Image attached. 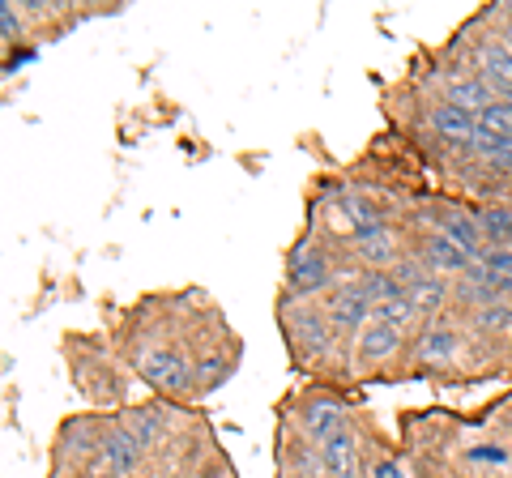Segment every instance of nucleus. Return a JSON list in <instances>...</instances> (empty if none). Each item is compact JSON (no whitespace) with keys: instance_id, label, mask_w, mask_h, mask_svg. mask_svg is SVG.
I'll list each match as a JSON object with an SVG mask.
<instances>
[{"instance_id":"18","label":"nucleus","mask_w":512,"mask_h":478,"mask_svg":"<svg viewBox=\"0 0 512 478\" xmlns=\"http://www.w3.org/2000/svg\"><path fill=\"white\" fill-rule=\"evenodd\" d=\"M414 316H419V312H414V304H410V299H406V291H402V295H393V299H380V304L372 308V321H384V325H397V329H402V333H406V325L414 321Z\"/></svg>"},{"instance_id":"9","label":"nucleus","mask_w":512,"mask_h":478,"mask_svg":"<svg viewBox=\"0 0 512 478\" xmlns=\"http://www.w3.org/2000/svg\"><path fill=\"white\" fill-rule=\"evenodd\" d=\"M342 427H346V414H342V406L333 402V397H312V402L303 406V432H308L316 444L338 436Z\"/></svg>"},{"instance_id":"11","label":"nucleus","mask_w":512,"mask_h":478,"mask_svg":"<svg viewBox=\"0 0 512 478\" xmlns=\"http://www.w3.org/2000/svg\"><path fill=\"white\" fill-rule=\"evenodd\" d=\"M423 261H427V269H440V274H470V257L461 252L453 239H444L440 231H431L427 239H423Z\"/></svg>"},{"instance_id":"1","label":"nucleus","mask_w":512,"mask_h":478,"mask_svg":"<svg viewBox=\"0 0 512 478\" xmlns=\"http://www.w3.org/2000/svg\"><path fill=\"white\" fill-rule=\"evenodd\" d=\"M133 363H137L141 380H146L150 389H158V393H188L192 380H197V368H192L180 350H171V346H137Z\"/></svg>"},{"instance_id":"3","label":"nucleus","mask_w":512,"mask_h":478,"mask_svg":"<svg viewBox=\"0 0 512 478\" xmlns=\"http://www.w3.org/2000/svg\"><path fill=\"white\" fill-rule=\"evenodd\" d=\"M372 295L363 291V282H342V286H333L329 299H325V316H329V325L346 333V329H359L367 316H372Z\"/></svg>"},{"instance_id":"13","label":"nucleus","mask_w":512,"mask_h":478,"mask_svg":"<svg viewBox=\"0 0 512 478\" xmlns=\"http://www.w3.org/2000/svg\"><path fill=\"white\" fill-rule=\"evenodd\" d=\"M440 235H444V239H453V244L466 252L470 261H474V257H483V244H487V239H483V231H478V222H474V218L444 214V218H440Z\"/></svg>"},{"instance_id":"12","label":"nucleus","mask_w":512,"mask_h":478,"mask_svg":"<svg viewBox=\"0 0 512 478\" xmlns=\"http://www.w3.org/2000/svg\"><path fill=\"white\" fill-rule=\"evenodd\" d=\"M483 82L491 86L495 103H508L512 99V52L508 47H487L483 52Z\"/></svg>"},{"instance_id":"26","label":"nucleus","mask_w":512,"mask_h":478,"mask_svg":"<svg viewBox=\"0 0 512 478\" xmlns=\"http://www.w3.org/2000/svg\"><path fill=\"white\" fill-rule=\"evenodd\" d=\"M500 167H508V171H512V154H508V158H504V163H500Z\"/></svg>"},{"instance_id":"5","label":"nucleus","mask_w":512,"mask_h":478,"mask_svg":"<svg viewBox=\"0 0 512 478\" xmlns=\"http://www.w3.org/2000/svg\"><path fill=\"white\" fill-rule=\"evenodd\" d=\"M320 470L325 478H359V436L350 427L320 444Z\"/></svg>"},{"instance_id":"22","label":"nucleus","mask_w":512,"mask_h":478,"mask_svg":"<svg viewBox=\"0 0 512 478\" xmlns=\"http://www.w3.org/2000/svg\"><path fill=\"white\" fill-rule=\"evenodd\" d=\"M0 30H5L9 43L22 35V22H18V13H13V5H0Z\"/></svg>"},{"instance_id":"15","label":"nucleus","mask_w":512,"mask_h":478,"mask_svg":"<svg viewBox=\"0 0 512 478\" xmlns=\"http://www.w3.org/2000/svg\"><path fill=\"white\" fill-rule=\"evenodd\" d=\"M457 346H461V333L457 329H448V325H431L423 333V342H419V359L423 363H448L457 355Z\"/></svg>"},{"instance_id":"10","label":"nucleus","mask_w":512,"mask_h":478,"mask_svg":"<svg viewBox=\"0 0 512 478\" xmlns=\"http://www.w3.org/2000/svg\"><path fill=\"white\" fill-rule=\"evenodd\" d=\"M355 252H359V261H367L372 269H389V265L397 261V252H402V248H397V235L380 222V227L359 231V235H355Z\"/></svg>"},{"instance_id":"17","label":"nucleus","mask_w":512,"mask_h":478,"mask_svg":"<svg viewBox=\"0 0 512 478\" xmlns=\"http://www.w3.org/2000/svg\"><path fill=\"white\" fill-rule=\"evenodd\" d=\"M448 103H457V107H466V111H487L491 103H495V94H491V86L483 82V77H461V82H453V99Z\"/></svg>"},{"instance_id":"16","label":"nucleus","mask_w":512,"mask_h":478,"mask_svg":"<svg viewBox=\"0 0 512 478\" xmlns=\"http://www.w3.org/2000/svg\"><path fill=\"white\" fill-rule=\"evenodd\" d=\"M124 427L137 436L141 449H154V444L163 440V432H167V414L158 406H141V410H133V419H128Z\"/></svg>"},{"instance_id":"19","label":"nucleus","mask_w":512,"mask_h":478,"mask_svg":"<svg viewBox=\"0 0 512 478\" xmlns=\"http://www.w3.org/2000/svg\"><path fill=\"white\" fill-rule=\"evenodd\" d=\"M474 325H478V329H487V333H504V329H512V304H508V299H495V304H478Z\"/></svg>"},{"instance_id":"7","label":"nucleus","mask_w":512,"mask_h":478,"mask_svg":"<svg viewBox=\"0 0 512 478\" xmlns=\"http://www.w3.org/2000/svg\"><path fill=\"white\" fill-rule=\"evenodd\" d=\"M431 129H436L444 141H453V146H474L478 137V116L457 103H440L431 111Z\"/></svg>"},{"instance_id":"14","label":"nucleus","mask_w":512,"mask_h":478,"mask_svg":"<svg viewBox=\"0 0 512 478\" xmlns=\"http://www.w3.org/2000/svg\"><path fill=\"white\" fill-rule=\"evenodd\" d=\"M474 222L487 244H495V248L512 244V205H483V210H474Z\"/></svg>"},{"instance_id":"25","label":"nucleus","mask_w":512,"mask_h":478,"mask_svg":"<svg viewBox=\"0 0 512 478\" xmlns=\"http://www.w3.org/2000/svg\"><path fill=\"white\" fill-rule=\"evenodd\" d=\"M508 13H512V9H508ZM504 47L512 52V18H508V26H504Z\"/></svg>"},{"instance_id":"23","label":"nucleus","mask_w":512,"mask_h":478,"mask_svg":"<svg viewBox=\"0 0 512 478\" xmlns=\"http://www.w3.org/2000/svg\"><path fill=\"white\" fill-rule=\"evenodd\" d=\"M82 478H124V474H120V470H111L107 461H94V466H86Z\"/></svg>"},{"instance_id":"21","label":"nucleus","mask_w":512,"mask_h":478,"mask_svg":"<svg viewBox=\"0 0 512 478\" xmlns=\"http://www.w3.org/2000/svg\"><path fill=\"white\" fill-rule=\"evenodd\" d=\"M483 265L491 269L495 278H512V252L508 248H495V252H483Z\"/></svg>"},{"instance_id":"4","label":"nucleus","mask_w":512,"mask_h":478,"mask_svg":"<svg viewBox=\"0 0 512 478\" xmlns=\"http://www.w3.org/2000/svg\"><path fill=\"white\" fill-rule=\"evenodd\" d=\"M406 342V333L397 329V325H384V321H367L363 333H359V363L363 368H380V363H389L397 350H402Z\"/></svg>"},{"instance_id":"6","label":"nucleus","mask_w":512,"mask_h":478,"mask_svg":"<svg viewBox=\"0 0 512 478\" xmlns=\"http://www.w3.org/2000/svg\"><path fill=\"white\" fill-rule=\"evenodd\" d=\"M99 457L107 461L111 470H120L124 478L133 474L137 466H141V457H146V449L137 444V436L128 432V427H111V432H103V440H99Z\"/></svg>"},{"instance_id":"2","label":"nucleus","mask_w":512,"mask_h":478,"mask_svg":"<svg viewBox=\"0 0 512 478\" xmlns=\"http://www.w3.org/2000/svg\"><path fill=\"white\" fill-rule=\"evenodd\" d=\"M333 282V269H329V257L325 252H316L312 244H299L295 257H291V274H286V291L295 299H308L316 291H325Z\"/></svg>"},{"instance_id":"8","label":"nucleus","mask_w":512,"mask_h":478,"mask_svg":"<svg viewBox=\"0 0 512 478\" xmlns=\"http://www.w3.org/2000/svg\"><path fill=\"white\" fill-rule=\"evenodd\" d=\"M402 274H406L402 291H406V299L414 304V312H440L444 308V299H448L444 278H436L431 269H402Z\"/></svg>"},{"instance_id":"24","label":"nucleus","mask_w":512,"mask_h":478,"mask_svg":"<svg viewBox=\"0 0 512 478\" xmlns=\"http://www.w3.org/2000/svg\"><path fill=\"white\" fill-rule=\"evenodd\" d=\"M372 478H406V470L397 466V461H380V466L372 470Z\"/></svg>"},{"instance_id":"20","label":"nucleus","mask_w":512,"mask_h":478,"mask_svg":"<svg viewBox=\"0 0 512 478\" xmlns=\"http://www.w3.org/2000/svg\"><path fill=\"white\" fill-rule=\"evenodd\" d=\"M478 129L512 141V107L508 103H491L487 111H478Z\"/></svg>"}]
</instances>
